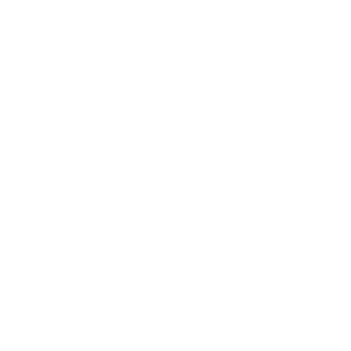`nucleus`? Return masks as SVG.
Returning a JSON list of instances; mask_svg holds the SVG:
<instances>
[]
</instances>
